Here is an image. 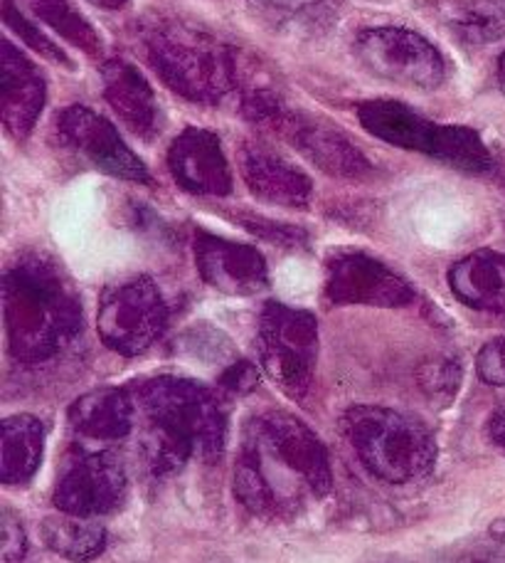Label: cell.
<instances>
[{
  "instance_id": "6da1fadb",
  "label": "cell",
  "mask_w": 505,
  "mask_h": 563,
  "mask_svg": "<svg viewBox=\"0 0 505 563\" xmlns=\"http://www.w3.org/2000/svg\"><path fill=\"white\" fill-rule=\"evenodd\" d=\"M328 448L301 418L284 410L251 416L239 435L235 497L251 515L296 519L330 495Z\"/></svg>"
},
{
  "instance_id": "7a4b0ae2",
  "label": "cell",
  "mask_w": 505,
  "mask_h": 563,
  "mask_svg": "<svg viewBox=\"0 0 505 563\" xmlns=\"http://www.w3.org/2000/svg\"><path fill=\"white\" fill-rule=\"evenodd\" d=\"M141 452L156 475L190 462H215L227 445V408L217 390L193 378L154 376L136 388Z\"/></svg>"
},
{
  "instance_id": "3957f363",
  "label": "cell",
  "mask_w": 505,
  "mask_h": 563,
  "mask_svg": "<svg viewBox=\"0 0 505 563\" xmlns=\"http://www.w3.org/2000/svg\"><path fill=\"white\" fill-rule=\"evenodd\" d=\"M3 321L10 356L37 366L63 354L82 334V299L57 260L25 250L5 267Z\"/></svg>"
},
{
  "instance_id": "277c9868",
  "label": "cell",
  "mask_w": 505,
  "mask_h": 563,
  "mask_svg": "<svg viewBox=\"0 0 505 563\" xmlns=\"http://www.w3.org/2000/svg\"><path fill=\"white\" fill-rule=\"evenodd\" d=\"M148 65L164 82L198 104H222L245 92L239 57L215 35L180 20H156L144 30Z\"/></svg>"
},
{
  "instance_id": "5b68a950",
  "label": "cell",
  "mask_w": 505,
  "mask_h": 563,
  "mask_svg": "<svg viewBox=\"0 0 505 563\" xmlns=\"http://www.w3.org/2000/svg\"><path fill=\"white\" fill-rule=\"evenodd\" d=\"M340 430L360 465L388 485H409L437 465V440L419 418L388 406H350Z\"/></svg>"
},
{
  "instance_id": "8992f818",
  "label": "cell",
  "mask_w": 505,
  "mask_h": 563,
  "mask_svg": "<svg viewBox=\"0 0 505 563\" xmlns=\"http://www.w3.org/2000/svg\"><path fill=\"white\" fill-rule=\"evenodd\" d=\"M362 129L390 146L417 151L463 174H489L493 154L479 132L459 124H439L395 99H368L358 104Z\"/></svg>"
},
{
  "instance_id": "52a82bcc",
  "label": "cell",
  "mask_w": 505,
  "mask_h": 563,
  "mask_svg": "<svg viewBox=\"0 0 505 563\" xmlns=\"http://www.w3.org/2000/svg\"><path fill=\"white\" fill-rule=\"evenodd\" d=\"M259 364L291 400L308 396L318 364V321L308 309L267 301L257 334Z\"/></svg>"
},
{
  "instance_id": "ba28073f",
  "label": "cell",
  "mask_w": 505,
  "mask_h": 563,
  "mask_svg": "<svg viewBox=\"0 0 505 563\" xmlns=\"http://www.w3.org/2000/svg\"><path fill=\"white\" fill-rule=\"evenodd\" d=\"M168 327V305L148 275H131L101 291L97 331L104 346L121 356H138Z\"/></svg>"
},
{
  "instance_id": "9c48e42d",
  "label": "cell",
  "mask_w": 505,
  "mask_h": 563,
  "mask_svg": "<svg viewBox=\"0 0 505 563\" xmlns=\"http://www.w3.org/2000/svg\"><path fill=\"white\" fill-rule=\"evenodd\" d=\"M128 472L111 450H72L57 472L53 505L75 517H104L124 505Z\"/></svg>"
},
{
  "instance_id": "30bf717a",
  "label": "cell",
  "mask_w": 505,
  "mask_h": 563,
  "mask_svg": "<svg viewBox=\"0 0 505 563\" xmlns=\"http://www.w3.org/2000/svg\"><path fill=\"white\" fill-rule=\"evenodd\" d=\"M356 57L375 77L409 89H437L447 63L434 43L407 27H368L356 37Z\"/></svg>"
},
{
  "instance_id": "8fae6325",
  "label": "cell",
  "mask_w": 505,
  "mask_h": 563,
  "mask_svg": "<svg viewBox=\"0 0 505 563\" xmlns=\"http://www.w3.org/2000/svg\"><path fill=\"white\" fill-rule=\"evenodd\" d=\"M323 291L338 307L400 309L414 301L409 282L362 250H336L328 255Z\"/></svg>"
},
{
  "instance_id": "7c38bea8",
  "label": "cell",
  "mask_w": 505,
  "mask_h": 563,
  "mask_svg": "<svg viewBox=\"0 0 505 563\" xmlns=\"http://www.w3.org/2000/svg\"><path fill=\"white\" fill-rule=\"evenodd\" d=\"M265 124L274 126L291 148L333 178H362L372 170V164L348 134L318 114L291 112L281 104Z\"/></svg>"
},
{
  "instance_id": "4fadbf2b",
  "label": "cell",
  "mask_w": 505,
  "mask_h": 563,
  "mask_svg": "<svg viewBox=\"0 0 505 563\" xmlns=\"http://www.w3.org/2000/svg\"><path fill=\"white\" fill-rule=\"evenodd\" d=\"M57 136L65 146L77 151L79 156L111 178L131 180V184H150V174L144 161L131 151L106 117L92 112L89 107H67L57 117Z\"/></svg>"
},
{
  "instance_id": "5bb4252c",
  "label": "cell",
  "mask_w": 505,
  "mask_h": 563,
  "mask_svg": "<svg viewBox=\"0 0 505 563\" xmlns=\"http://www.w3.org/2000/svg\"><path fill=\"white\" fill-rule=\"evenodd\" d=\"M195 267L205 285L227 297H255L269 287V267L257 247L198 230Z\"/></svg>"
},
{
  "instance_id": "9a60e30c",
  "label": "cell",
  "mask_w": 505,
  "mask_h": 563,
  "mask_svg": "<svg viewBox=\"0 0 505 563\" xmlns=\"http://www.w3.org/2000/svg\"><path fill=\"white\" fill-rule=\"evenodd\" d=\"M168 170L190 196L225 198L232 194V168L217 134L190 126L168 148Z\"/></svg>"
},
{
  "instance_id": "2e32d148",
  "label": "cell",
  "mask_w": 505,
  "mask_h": 563,
  "mask_svg": "<svg viewBox=\"0 0 505 563\" xmlns=\"http://www.w3.org/2000/svg\"><path fill=\"white\" fill-rule=\"evenodd\" d=\"M239 170L245 178L251 196L261 203L303 210L313 200V180L289 158L274 154V151L255 144L242 146L239 151Z\"/></svg>"
},
{
  "instance_id": "e0dca14e",
  "label": "cell",
  "mask_w": 505,
  "mask_h": 563,
  "mask_svg": "<svg viewBox=\"0 0 505 563\" xmlns=\"http://www.w3.org/2000/svg\"><path fill=\"white\" fill-rule=\"evenodd\" d=\"M101 89L109 107L126 124L131 134L150 141L164 126V114L156 99L154 87L124 57H109L99 67Z\"/></svg>"
},
{
  "instance_id": "ac0fdd59",
  "label": "cell",
  "mask_w": 505,
  "mask_h": 563,
  "mask_svg": "<svg viewBox=\"0 0 505 563\" xmlns=\"http://www.w3.org/2000/svg\"><path fill=\"white\" fill-rule=\"evenodd\" d=\"M0 95H3L5 132L15 139H27L45 109L47 85L43 73L10 40H3Z\"/></svg>"
},
{
  "instance_id": "d6986e66",
  "label": "cell",
  "mask_w": 505,
  "mask_h": 563,
  "mask_svg": "<svg viewBox=\"0 0 505 563\" xmlns=\"http://www.w3.org/2000/svg\"><path fill=\"white\" fill-rule=\"evenodd\" d=\"M67 420L77 435L111 442L126 438L136 428L138 406L126 388L104 386L79 396L67 410Z\"/></svg>"
},
{
  "instance_id": "ffe728a7",
  "label": "cell",
  "mask_w": 505,
  "mask_h": 563,
  "mask_svg": "<svg viewBox=\"0 0 505 563\" xmlns=\"http://www.w3.org/2000/svg\"><path fill=\"white\" fill-rule=\"evenodd\" d=\"M449 287L463 307L503 314L505 311V255L498 250H476L449 267Z\"/></svg>"
},
{
  "instance_id": "44dd1931",
  "label": "cell",
  "mask_w": 505,
  "mask_h": 563,
  "mask_svg": "<svg viewBox=\"0 0 505 563\" xmlns=\"http://www.w3.org/2000/svg\"><path fill=\"white\" fill-rule=\"evenodd\" d=\"M0 430H3L0 482L5 487L27 485L45 457V422L30 413H15L3 420Z\"/></svg>"
},
{
  "instance_id": "7402d4cb",
  "label": "cell",
  "mask_w": 505,
  "mask_h": 563,
  "mask_svg": "<svg viewBox=\"0 0 505 563\" xmlns=\"http://www.w3.org/2000/svg\"><path fill=\"white\" fill-rule=\"evenodd\" d=\"M40 537L53 554L75 563H87L104 554L109 541L106 527L97 519L65 515V511L45 517L40 525Z\"/></svg>"
},
{
  "instance_id": "603a6c76",
  "label": "cell",
  "mask_w": 505,
  "mask_h": 563,
  "mask_svg": "<svg viewBox=\"0 0 505 563\" xmlns=\"http://www.w3.org/2000/svg\"><path fill=\"white\" fill-rule=\"evenodd\" d=\"M439 18L467 45H489L505 35L503 0H444Z\"/></svg>"
},
{
  "instance_id": "cb8c5ba5",
  "label": "cell",
  "mask_w": 505,
  "mask_h": 563,
  "mask_svg": "<svg viewBox=\"0 0 505 563\" xmlns=\"http://www.w3.org/2000/svg\"><path fill=\"white\" fill-rule=\"evenodd\" d=\"M40 20L55 30V33L63 35L69 43L85 49L87 55L101 57V37L97 30L87 23L85 15L69 3V0H30Z\"/></svg>"
},
{
  "instance_id": "d4e9b609",
  "label": "cell",
  "mask_w": 505,
  "mask_h": 563,
  "mask_svg": "<svg viewBox=\"0 0 505 563\" xmlns=\"http://www.w3.org/2000/svg\"><path fill=\"white\" fill-rule=\"evenodd\" d=\"M463 380V366L457 356H431L417 368V384L434 406H449Z\"/></svg>"
},
{
  "instance_id": "484cf974",
  "label": "cell",
  "mask_w": 505,
  "mask_h": 563,
  "mask_svg": "<svg viewBox=\"0 0 505 563\" xmlns=\"http://www.w3.org/2000/svg\"><path fill=\"white\" fill-rule=\"evenodd\" d=\"M3 20H5V25L13 30V33L23 40L25 45L33 47L40 57H47V59H53V63L72 67L69 57L63 53V47L55 45L53 40L43 33V30L30 23V20L15 8L13 0H3Z\"/></svg>"
},
{
  "instance_id": "4316f807",
  "label": "cell",
  "mask_w": 505,
  "mask_h": 563,
  "mask_svg": "<svg viewBox=\"0 0 505 563\" xmlns=\"http://www.w3.org/2000/svg\"><path fill=\"white\" fill-rule=\"evenodd\" d=\"M186 349L190 354L198 358H210V361H222L225 356L232 354V344L229 339L222 334V331L207 329L205 324H200L195 329H190L186 334Z\"/></svg>"
},
{
  "instance_id": "83f0119b",
  "label": "cell",
  "mask_w": 505,
  "mask_h": 563,
  "mask_svg": "<svg viewBox=\"0 0 505 563\" xmlns=\"http://www.w3.org/2000/svg\"><path fill=\"white\" fill-rule=\"evenodd\" d=\"M476 371L479 378L486 380L489 386L505 388V334L491 339L489 344L479 351Z\"/></svg>"
},
{
  "instance_id": "f1b7e54d",
  "label": "cell",
  "mask_w": 505,
  "mask_h": 563,
  "mask_svg": "<svg viewBox=\"0 0 505 563\" xmlns=\"http://www.w3.org/2000/svg\"><path fill=\"white\" fill-rule=\"evenodd\" d=\"M0 525H3V554H0L3 559L0 563H23L27 556V534L20 525V517L3 507Z\"/></svg>"
},
{
  "instance_id": "f546056e",
  "label": "cell",
  "mask_w": 505,
  "mask_h": 563,
  "mask_svg": "<svg viewBox=\"0 0 505 563\" xmlns=\"http://www.w3.org/2000/svg\"><path fill=\"white\" fill-rule=\"evenodd\" d=\"M257 384H259V368L245 358L232 361V364L222 371V376L217 380V386L222 390H229V394L235 396L251 394V390L257 388Z\"/></svg>"
},
{
  "instance_id": "4dcf8cb0",
  "label": "cell",
  "mask_w": 505,
  "mask_h": 563,
  "mask_svg": "<svg viewBox=\"0 0 505 563\" xmlns=\"http://www.w3.org/2000/svg\"><path fill=\"white\" fill-rule=\"evenodd\" d=\"M247 230H251V233H257L261 238L271 240V243H279V245H291V247H299L306 243V233L303 230L294 228V225H281V223H274V220H245Z\"/></svg>"
},
{
  "instance_id": "1f68e13d",
  "label": "cell",
  "mask_w": 505,
  "mask_h": 563,
  "mask_svg": "<svg viewBox=\"0 0 505 563\" xmlns=\"http://www.w3.org/2000/svg\"><path fill=\"white\" fill-rule=\"evenodd\" d=\"M274 8L289 10V13H299V15H330L333 10H338L343 0H267Z\"/></svg>"
},
{
  "instance_id": "d6a6232c",
  "label": "cell",
  "mask_w": 505,
  "mask_h": 563,
  "mask_svg": "<svg viewBox=\"0 0 505 563\" xmlns=\"http://www.w3.org/2000/svg\"><path fill=\"white\" fill-rule=\"evenodd\" d=\"M486 435L491 440V445H496L498 450L505 452V404L491 413L486 422Z\"/></svg>"
},
{
  "instance_id": "836d02e7",
  "label": "cell",
  "mask_w": 505,
  "mask_h": 563,
  "mask_svg": "<svg viewBox=\"0 0 505 563\" xmlns=\"http://www.w3.org/2000/svg\"><path fill=\"white\" fill-rule=\"evenodd\" d=\"M489 534H491V539H496L498 544H505V519L493 521V525L489 527Z\"/></svg>"
},
{
  "instance_id": "e575fe53",
  "label": "cell",
  "mask_w": 505,
  "mask_h": 563,
  "mask_svg": "<svg viewBox=\"0 0 505 563\" xmlns=\"http://www.w3.org/2000/svg\"><path fill=\"white\" fill-rule=\"evenodd\" d=\"M92 3H97V5H101V8H124L128 0H92Z\"/></svg>"
},
{
  "instance_id": "d590c367",
  "label": "cell",
  "mask_w": 505,
  "mask_h": 563,
  "mask_svg": "<svg viewBox=\"0 0 505 563\" xmlns=\"http://www.w3.org/2000/svg\"><path fill=\"white\" fill-rule=\"evenodd\" d=\"M498 85H501V89L505 92V53L498 59Z\"/></svg>"
}]
</instances>
